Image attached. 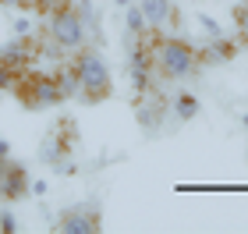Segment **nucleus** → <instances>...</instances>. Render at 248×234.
Returning <instances> with one entry per match:
<instances>
[{"mask_svg": "<svg viewBox=\"0 0 248 234\" xmlns=\"http://www.w3.org/2000/svg\"><path fill=\"white\" fill-rule=\"evenodd\" d=\"M53 174H57V177H75L78 174V163L75 160H61V163H53Z\"/></svg>", "mask_w": 248, "mask_h": 234, "instance_id": "nucleus-22", "label": "nucleus"}, {"mask_svg": "<svg viewBox=\"0 0 248 234\" xmlns=\"http://www.w3.org/2000/svg\"><path fill=\"white\" fill-rule=\"evenodd\" d=\"M15 85H18V71L11 68V64L0 61V96H4V93H15Z\"/></svg>", "mask_w": 248, "mask_h": 234, "instance_id": "nucleus-18", "label": "nucleus"}, {"mask_svg": "<svg viewBox=\"0 0 248 234\" xmlns=\"http://www.w3.org/2000/svg\"><path fill=\"white\" fill-rule=\"evenodd\" d=\"M149 50H153L156 75L167 78V82H185V78H191L202 68L199 47H195V43H188V39H181V36L149 32Z\"/></svg>", "mask_w": 248, "mask_h": 234, "instance_id": "nucleus-1", "label": "nucleus"}, {"mask_svg": "<svg viewBox=\"0 0 248 234\" xmlns=\"http://www.w3.org/2000/svg\"><path fill=\"white\" fill-rule=\"evenodd\" d=\"M75 11H78V15H82L85 29L93 32L96 39H103V36H99V11H96V4H93V0H75Z\"/></svg>", "mask_w": 248, "mask_h": 234, "instance_id": "nucleus-16", "label": "nucleus"}, {"mask_svg": "<svg viewBox=\"0 0 248 234\" xmlns=\"http://www.w3.org/2000/svg\"><path fill=\"white\" fill-rule=\"evenodd\" d=\"M238 50H241V39L223 32L217 39H206V47H199V61L209 64V68H217V64H231L238 57Z\"/></svg>", "mask_w": 248, "mask_h": 234, "instance_id": "nucleus-10", "label": "nucleus"}, {"mask_svg": "<svg viewBox=\"0 0 248 234\" xmlns=\"http://www.w3.org/2000/svg\"><path fill=\"white\" fill-rule=\"evenodd\" d=\"M4 167H7V160H0V181H4Z\"/></svg>", "mask_w": 248, "mask_h": 234, "instance_id": "nucleus-30", "label": "nucleus"}, {"mask_svg": "<svg viewBox=\"0 0 248 234\" xmlns=\"http://www.w3.org/2000/svg\"><path fill=\"white\" fill-rule=\"evenodd\" d=\"M46 36L57 43L64 53H75V50H82V47H85L89 29H85L82 15L75 11V4H67V0H64V4L46 18Z\"/></svg>", "mask_w": 248, "mask_h": 234, "instance_id": "nucleus-4", "label": "nucleus"}, {"mask_svg": "<svg viewBox=\"0 0 248 234\" xmlns=\"http://www.w3.org/2000/svg\"><path fill=\"white\" fill-rule=\"evenodd\" d=\"M124 64H128V78H131L135 96H145L156 85L153 82V78H156V64H153L149 36H145V39H128V57H124Z\"/></svg>", "mask_w": 248, "mask_h": 234, "instance_id": "nucleus-5", "label": "nucleus"}, {"mask_svg": "<svg viewBox=\"0 0 248 234\" xmlns=\"http://www.w3.org/2000/svg\"><path fill=\"white\" fill-rule=\"evenodd\" d=\"M238 39H241V47H248V29H241V32H238Z\"/></svg>", "mask_w": 248, "mask_h": 234, "instance_id": "nucleus-28", "label": "nucleus"}, {"mask_svg": "<svg viewBox=\"0 0 248 234\" xmlns=\"http://www.w3.org/2000/svg\"><path fill=\"white\" fill-rule=\"evenodd\" d=\"M167 110H170V103L156 93V89H149L145 96L135 99V121H139V128L145 131V135H156V131L163 128V117Z\"/></svg>", "mask_w": 248, "mask_h": 234, "instance_id": "nucleus-8", "label": "nucleus"}, {"mask_svg": "<svg viewBox=\"0 0 248 234\" xmlns=\"http://www.w3.org/2000/svg\"><path fill=\"white\" fill-rule=\"evenodd\" d=\"M50 192V181L46 177H32V185H29V195H36V199H43Z\"/></svg>", "mask_w": 248, "mask_h": 234, "instance_id": "nucleus-24", "label": "nucleus"}, {"mask_svg": "<svg viewBox=\"0 0 248 234\" xmlns=\"http://www.w3.org/2000/svg\"><path fill=\"white\" fill-rule=\"evenodd\" d=\"M131 4H135V0H114V7H121V11H128Z\"/></svg>", "mask_w": 248, "mask_h": 234, "instance_id": "nucleus-27", "label": "nucleus"}, {"mask_svg": "<svg viewBox=\"0 0 248 234\" xmlns=\"http://www.w3.org/2000/svg\"><path fill=\"white\" fill-rule=\"evenodd\" d=\"M15 96L25 103L29 110H46V107H57L64 103V93H61V82H57V71H21L18 75V85H15Z\"/></svg>", "mask_w": 248, "mask_h": 234, "instance_id": "nucleus-3", "label": "nucleus"}, {"mask_svg": "<svg viewBox=\"0 0 248 234\" xmlns=\"http://www.w3.org/2000/svg\"><path fill=\"white\" fill-rule=\"evenodd\" d=\"M0 231H4V234H15V231H18V217L11 213V209L0 213Z\"/></svg>", "mask_w": 248, "mask_h": 234, "instance_id": "nucleus-23", "label": "nucleus"}, {"mask_svg": "<svg viewBox=\"0 0 248 234\" xmlns=\"http://www.w3.org/2000/svg\"><path fill=\"white\" fill-rule=\"evenodd\" d=\"M195 21H199V29L206 32V39H217V36H223V29H220V21L213 18V15H195Z\"/></svg>", "mask_w": 248, "mask_h": 234, "instance_id": "nucleus-19", "label": "nucleus"}, {"mask_svg": "<svg viewBox=\"0 0 248 234\" xmlns=\"http://www.w3.org/2000/svg\"><path fill=\"white\" fill-rule=\"evenodd\" d=\"M7 11H32V0H0Z\"/></svg>", "mask_w": 248, "mask_h": 234, "instance_id": "nucleus-25", "label": "nucleus"}, {"mask_svg": "<svg viewBox=\"0 0 248 234\" xmlns=\"http://www.w3.org/2000/svg\"><path fill=\"white\" fill-rule=\"evenodd\" d=\"M61 4H64V0H32V15H36V18H50Z\"/></svg>", "mask_w": 248, "mask_h": 234, "instance_id": "nucleus-20", "label": "nucleus"}, {"mask_svg": "<svg viewBox=\"0 0 248 234\" xmlns=\"http://www.w3.org/2000/svg\"><path fill=\"white\" fill-rule=\"evenodd\" d=\"M78 75V85H82V103H103L110 99L114 93V75H110L107 61L99 57L96 47H82L71 53V61H67Z\"/></svg>", "mask_w": 248, "mask_h": 234, "instance_id": "nucleus-2", "label": "nucleus"}, {"mask_svg": "<svg viewBox=\"0 0 248 234\" xmlns=\"http://www.w3.org/2000/svg\"><path fill=\"white\" fill-rule=\"evenodd\" d=\"M53 231H61V234H99V231H103V213H99L96 203L67 206L64 213L57 217Z\"/></svg>", "mask_w": 248, "mask_h": 234, "instance_id": "nucleus-6", "label": "nucleus"}, {"mask_svg": "<svg viewBox=\"0 0 248 234\" xmlns=\"http://www.w3.org/2000/svg\"><path fill=\"white\" fill-rule=\"evenodd\" d=\"M57 82H61L64 99H82V85H78V75H75L71 64H64V68L57 71Z\"/></svg>", "mask_w": 248, "mask_h": 234, "instance_id": "nucleus-15", "label": "nucleus"}, {"mask_svg": "<svg viewBox=\"0 0 248 234\" xmlns=\"http://www.w3.org/2000/svg\"><path fill=\"white\" fill-rule=\"evenodd\" d=\"M238 125H241V128H248V114H241V117H238Z\"/></svg>", "mask_w": 248, "mask_h": 234, "instance_id": "nucleus-29", "label": "nucleus"}, {"mask_svg": "<svg viewBox=\"0 0 248 234\" xmlns=\"http://www.w3.org/2000/svg\"><path fill=\"white\" fill-rule=\"evenodd\" d=\"M71 146H75V121H61V125L39 142V160L50 163V167L61 163V160H71Z\"/></svg>", "mask_w": 248, "mask_h": 234, "instance_id": "nucleus-7", "label": "nucleus"}, {"mask_svg": "<svg viewBox=\"0 0 248 234\" xmlns=\"http://www.w3.org/2000/svg\"><path fill=\"white\" fill-rule=\"evenodd\" d=\"M199 110H202V99H199L195 93H188V89H181V93L170 99V114H174L177 121H195Z\"/></svg>", "mask_w": 248, "mask_h": 234, "instance_id": "nucleus-13", "label": "nucleus"}, {"mask_svg": "<svg viewBox=\"0 0 248 234\" xmlns=\"http://www.w3.org/2000/svg\"><path fill=\"white\" fill-rule=\"evenodd\" d=\"M135 4H139L145 25L153 32H163L174 21V0H135Z\"/></svg>", "mask_w": 248, "mask_h": 234, "instance_id": "nucleus-12", "label": "nucleus"}, {"mask_svg": "<svg viewBox=\"0 0 248 234\" xmlns=\"http://www.w3.org/2000/svg\"><path fill=\"white\" fill-rule=\"evenodd\" d=\"M149 32H153V29L145 25V18H142L139 4H131L128 11H124V39H145Z\"/></svg>", "mask_w": 248, "mask_h": 234, "instance_id": "nucleus-14", "label": "nucleus"}, {"mask_svg": "<svg viewBox=\"0 0 248 234\" xmlns=\"http://www.w3.org/2000/svg\"><path fill=\"white\" fill-rule=\"evenodd\" d=\"M0 160H11V142L0 139Z\"/></svg>", "mask_w": 248, "mask_h": 234, "instance_id": "nucleus-26", "label": "nucleus"}, {"mask_svg": "<svg viewBox=\"0 0 248 234\" xmlns=\"http://www.w3.org/2000/svg\"><path fill=\"white\" fill-rule=\"evenodd\" d=\"M32 32H36V15H32V11H21V15L11 21V36L32 39Z\"/></svg>", "mask_w": 248, "mask_h": 234, "instance_id": "nucleus-17", "label": "nucleus"}, {"mask_svg": "<svg viewBox=\"0 0 248 234\" xmlns=\"http://www.w3.org/2000/svg\"><path fill=\"white\" fill-rule=\"evenodd\" d=\"M29 185H32L29 167L18 163V160H7V167H4V181H0V199H7V203L29 199Z\"/></svg>", "mask_w": 248, "mask_h": 234, "instance_id": "nucleus-9", "label": "nucleus"}, {"mask_svg": "<svg viewBox=\"0 0 248 234\" xmlns=\"http://www.w3.org/2000/svg\"><path fill=\"white\" fill-rule=\"evenodd\" d=\"M231 18H234V25H238V32L248 29V0H245V4H234V7H231Z\"/></svg>", "mask_w": 248, "mask_h": 234, "instance_id": "nucleus-21", "label": "nucleus"}, {"mask_svg": "<svg viewBox=\"0 0 248 234\" xmlns=\"http://www.w3.org/2000/svg\"><path fill=\"white\" fill-rule=\"evenodd\" d=\"M0 61L11 64L18 75L29 71L32 64H36V47H32V39H21V36H11L0 43Z\"/></svg>", "mask_w": 248, "mask_h": 234, "instance_id": "nucleus-11", "label": "nucleus"}]
</instances>
